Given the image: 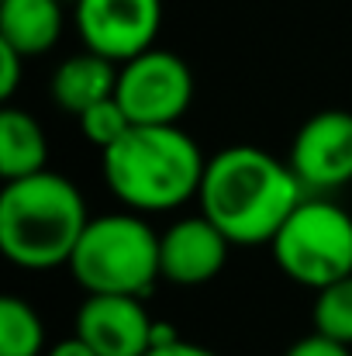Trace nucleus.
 Returning a JSON list of instances; mask_svg holds the SVG:
<instances>
[{"label": "nucleus", "instance_id": "nucleus-1", "mask_svg": "<svg viewBox=\"0 0 352 356\" xmlns=\"http://www.w3.org/2000/svg\"><path fill=\"white\" fill-rule=\"evenodd\" d=\"M304 194L290 163H280L255 145H232L208 159L197 201L232 245H266Z\"/></svg>", "mask_w": 352, "mask_h": 356}, {"label": "nucleus", "instance_id": "nucleus-2", "mask_svg": "<svg viewBox=\"0 0 352 356\" xmlns=\"http://www.w3.org/2000/svg\"><path fill=\"white\" fill-rule=\"evenodd\" d=\"M87 225V201L66 177L42 170L21 180H3L0 249L10 263L28 270L69 263Z\"/></svg>", "mask_w": 352, "mask_h": 356}, {"label": "nucleus", "instance_id": "nucleus-3", "mask_svg": "<svg viewBox=\"0 0 352 356\" xmlns=\"http://www.w3.org/2000/svg\"><path fill=\"white\" fill-rule=\"evenodd\" d=\"M208 159L176 124H135L104 152V180L135 211H169L201 194Z\"/></svg>", "mask_w": 352, "mask_h": 356}, {"label": "nucleus", "instance_id": "nucleus-4", "mask_svg": "<svg viewBox=\"0 0 352 356\" xmlns=\"http://www.w3.org/2000/svg\"><path fill=\"white\" fill-rule=\"evenodd\" d=\"M66 266L87 294L145 298L162 277L159 236L138 215H101L90 218Z\"/></svg>", "mask_w": 352, "mask_h": 356}, {"label": "nucleus", "instance_id": "nucleus-5", "mask_svg": "<svg viewBox=\"0 0 352 356\" xmlns=\"http://www.w3.org/2000/svg\"><path fill=\"white\" fill-rule=\"evenodd\" d=\"M269 245L290 280L321 291L352 273V215L325 197H304Z\"/></svg>", "mask_w": 352, "mask_h": 356}, {"label": "nucleus", "instance_id": "nucleus-6", "mask_svg": "<svg viewBox=\"0 0 352 356\" xmlns=\"http://www.w3.org/2000/svg\"><path fill=\"white\" fill-rule=\"evenodd\" d=\"M115 97L135 124H176L194 101V73L169 49H145L121 63Z\"/></svg>", "mask_w": 352, "mask_h": 356}, {"label": "nucleus", "instance_id": "nucleus-7", "mask_svg": "<svg viewBox=\"0 0 352 356\" xmlns=\"http://www.w3.org/2000/svg\"><path fill=\"white\" fill-rule=\"evenodd\" d=\"M73 21L87 49L121 66L156 45L162 0H76Z\"/></svg>", "mask_w": 352, "mask_h": 356}, {"label": "nucleus", "instance_id": "nucleus-8", "mask_svg": "<svg viewBox=\"0 0 352 356\" xmlns=\"http://www.w3.org/2000/svg\"><path fill=\"white\" fill-rule=\"evenodd\" d=\"M290 170L304 191L325 194L352 184V111H318L290 142Z\"/></svg>", "mask_w": 352, "mask_h": 356}, {"label": "nucleus", "instance_id": "nucleus-9", "mask_svg": "<svg viewBox=\"0 0 352 356\" xmlns=\"http://www.w3.org/2000/svg\"><path fill=\"white\" fill-rule=\"evenodd\" d=\"M76 336L97 356H145L152 350L156 322L142 298L131 294H90L76 312Z\"/></svg>", "mask_w": 352, "mask_h": 356}, {"label": "nucleus", "instance_id": "nucleus-10", "mask_svg": "<svg viewBox=\"0 0 352 356\" xmlns=\"http://www.w3.org/2000/svg\"><path fill=\"white\" fill-rule=\"evenodd\" d=\"M232 238L225 236L204 211L197 218H180L159 236L162 280L180 287H197L215 280L228 263Z\"/></svg>", "mask_w": 352, "mask_h": 356}, {"label": "nucleus", "instance_id": "nucleus-11", "mask_svg": "<svg viewBox=\"0 0 352 356\" xmlns=\"http://www.w3.org/2000/svg\"><path fill=\"white\" fill-rule=\"evenodd\" d=\"M117 63L94 52V49H83L69 59H62V66L56 70L52 76V97L56 104L66 111V115H83L90 111L94 104L115 97L117 90Z\"/></svg>", "mask_w": 352, "mask_h": 356}, {"label": "nucleus", "instance_id": "nucleus-12", "mask_svg": "<svg viewBox=\"0 0 352 356\" xmlns=\"http://www.w3.org/2000/svg\"><path fill=\"white\" fill-rule=\"evenodd\" d=\"M59 0H0V42L17 49L24 59L45 56L62 38Z\"/></svg>", "mask_w": 352, "mask_h": 356}, {"label": "nucleus", "instance_id": "nucleus-13", "mask_svg": "<svg viewBox=\"0 0 352 356\" xmlns=\"http://www.w3.org/2000/svg\"><path fill=\"white\" fill-rule=\"evenodd\" d=\"M49 159V142L42 124L28 111L3 108L0 115V173L3 180H21L42 173Z\"/></svg>", "mask_w": 352, "mask_h": 356}, {"label": "nucleus", "instance_id": "nucleus-14", "mask_svg": "<svg viewBox=\"0 0 352 356\" xmlns=\"http://www.w3.org/2000/svg\"><path fill=\"white\" fill-rule=\"evenodd\" d=\"M0 356H45V329L38 312L14 294L0 301Z\"/></svg>", "mask_w": 352, "mask_h": 356}, {"label": "nucleus", "instance_id": "nucleus-15", "mask_svg": "<svg viewBox=\"0 0 352 356\" xmlns=\"http://www.w3.org/2000/svg\"><path fill=\"white\" fill-rule=\"evenodd\" d=\"M315 332L352 346V273L318 291V298H315Z\"/></svg>", "mask_w": 352, "mask_h": 356}, {"label": "nucleus", "instance_id": "nucleus-16", "mask_svg": "<svg viewBox=\"0 0 352 356\" xmlns=\"http://www.w3.org/2000/svg\"><path fill=\"white\" fill-rule=\"evenodd\" d=\"M80 128L101 152H108L111 145H117L135 128V121H131V115L124 111V104L117 97H108V101H101V104H94L90 111L80 115Z\"/></svg>", "mask_w": 352, "mask_h": 356}, {"label": "nucleus", "instance_id": "nucleus-17", "mask_svg": "<svg viewBox=\"0 0 352 356\" xmlns=\"http://www.w3.org/2000/svg\"><path fill=\"white\" fill-rule=\"evenodd\" d=\"M283 356H352V346L335 343V339H328L321 332H311V336L297 339Z\"/></svg>", "mask_w": 352, "mask_h": 356}, {"label": "nucleus", "instance_id": "nucleus-18", "mask_svg": "<svg viewBox=\"0 0 352 356\" xmlns=\"http://www.w3.org/2000/svg\"><path fill=\"white\" fill-rule=\"evenodd\" d=\"M21 63H24V56L17 49H10L7 42H0V97L3 101H10L21 83Z\"/></svg>", "mask_w": 352, "mask_h": 356}, {"label": "nucleus", "instance_id": "nucleus-19", "mask_svg": "<svg viewBox=\"0 0 352 356\" xmlns=\"http://www.w3.org/2000/svg\"><path fill=\"white\" fill-rule=\"evenodd\" d=\"M145 356H218V353H211L208 346H197V343H187V339L173 336L166 343H156Z\"/></svg>", "mask_w": 352, "mask_h": 356}, {"label": "nucleus", "instance_id": "nucleus-20", "mask_svg": "<svg viewBox=\"0 0 352 356\" xmlns=\"http://www.w3.org/2000/svg\"><path fill=\"white\" fill-rule=\"evenodd\" d=\"M45 356H97V350L87 343V339H80V336H69V339H62L59 346H52Z\"/></svg>", "mask_w": 352, "mask_h": 356}]
</instances>
